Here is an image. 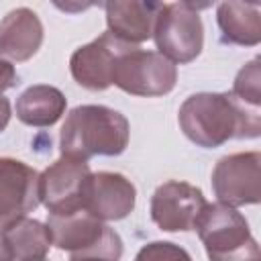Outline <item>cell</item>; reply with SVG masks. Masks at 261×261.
<instances>
[{
	"instance_id": "cell-1",
	"label": "cell",
	"mask_w": 261,
	"mask_h": 261,
	"mask_svg": "<svg viewBox=\"0 0 261 261\" xmlns=\"http://www.w3.org/2000/svg\"><path fill=\"white\" fill-rule=\"evenodd\" d=\"M184 135L200 147H218L228 139H253L261 130L259 108L228 94L202 92L190 96L177 114Z\"/></svg>"
},
{
	"instance_id": "cell-2",
	"label": "cell",
	"mask_w": 261,
	"mask_h": 261,
	"mask_svg": "<svg viewBox=\"0 0 261 261\" xmlns=\"http://www.w3.org/2000/svg\"><path fill=\"white\" fill-rule=\"evenodd\" d=\"M128 120L98 104H86L73 108L59 135V147L63 157L88 161L94 155H118L128 145Z\"/></svg>"
},
{
	"instance_id": "cell-3",
	"label": "cell",
	"mask_w": 261,
	"mask_h": 261,
	"mask_svg": "<svg viewBox=\"0 0 261 261\" xmlns=\"http://www.w3.org/2000/svg\"><path fill=\"white\" fill-rule=\"evenodd\" d=\"M192 228L202 239L210 261H261L245 216L232 206L206 202Z\"/></svg>"
},
{
	"instance_id": "cell-4",
	"label": "cell",
	"mask_w": 261,
	"mask_h": 261,
	"mask_svg": "<svg viewBox=\"0 0 261 261\" xmlns=\"http://www.w3.org/2000/svg\"><path fill=\"white\" fill-rule=\"evenodd\" d=\"M153 37L159 53L171 63H188L196 59L204 45V27L198 6L188 2L161 4Z\"/></svg>"
},
{
	"instance_id": "cell-5",
	"label": "cell",
	"mask_w": 261,
	"mask_h": 261,
	"mask_svg": "<svg viewBox=\"0 0 261 261\" xmlns=\"http://www.w3.org/2000/svg\"><path fill=\"white\" fill-rule=\"evenodd\" d=\"M175 65L155 51H143L139 47L118 57L112 84L133 96H163L175 86Z\"/></svg>"
},
{
	"instance_id": "cell-6",
	"label": "cell",
	"mask_w": 261,
	"mask_h": 261,
	"mask_svg": "<svg viewBox=\"0 0 261 261\" xmlns=\"http://www.w3.org/2000/svg\"><path fill=\"white\" fill-rule=\"evenodd\" d=\"M90 175L92 171L86 161L61 155V159L39 175V200L49 214H71L82 210Z\"/></svg>"
},
{
	"instance_id": "cell-7",
	"label": "cell",
	"mask_w": 261,
	"mask_h": 261,
	"mask_svg": "<svg viewBox=\"0 0 261 261\" xmlns=\"http://www.w3.org/2000/svg\"><path fill=\"white\" fill-rule=\"evenodd\" d=\"M212 188L220 204L245 206L261 200V155L234 153L222 157L212 171Z\"/></svg>"
},
{
	"instance_id": "cell-8",
	"label": "cell",
	"mask_w": 261,
	"mask_h": 261,
	"mask_svg": "<svg viewBox=\"0 0 261 261\" xmlns=\"http://www.w3.org/2000/svg\"><path fill=\"white\" fill-rule=\"evenodd\" d=\"M135 47L137 45H128L112 37L110 33H104L92 43L80 47L71 55L69 59L71 75L80 86L88 90H106L108 86H112V75L118 57Z\"/></svg>"
},
{
	"instance_id": "cell-9",
	"label": "cell",
	"mask_w": 261,
	"mask_h": 261,
	"mask_svg": "<svg viewBox=\"0 0 261 261\" xmlns=\"http://www.w3.org/2000/svg\"><path fill=\"white\" fill-rule=\"evenodd\" d=\"M39 202V173L18 159L0 157V228L24 218Z\"/></svg>"
},
{
	"instance_id": "cell-10",
	"label": "cell",
	"mask_w": 261,
	"mask_h": 261,
	"mask_svg": "<svg viewBox=\"0 0 261 261\" xmlns=\"http://www.w3.org/2000/svg\"><path fill=\"white\" fill-rule=\"evenodd\" d=\"M206 200L200 188L186 181H165L151 198V218L167 232L190 230Z\"/></svg>"
},
{
	"instance_id": "cell-11",
	"label": "cell",
	"mask_w": 261,
	"mask_h": 261,
	"mask_svg": "<svg viewBox=\"0 0 261 261\" xmlns=\"http://www.w3.org/2000/svg\"><path fill=\"white\" fill-rule=\"evenodd\" d=\"M137 190L120 173L98 171L92 173L86 188L84 210H88L98 220H120L128 216L135 208Z\"/></svg>"
},
{
	"instance_id": "cell-12",
	"label": "cell",
	"mask_w": 261,
	"mask_h": 261,
	"mask_svg": "<svg viewBox=\"0 0 261 261\" xmlns=\"http://www.w3.org/2000/svg\"><path fill=\"white\" fill-rule=\"evenodd\" d=\"M47 228L51 234V245L61 251H69L71 255L88 253L100 247L112 232L110 226L84 208L71 214H49Z\"/></svg>"
},
{
	"instance_id": "cell-13",
	"label": "cell",
	"mask_w": 261,
	"mask_h": 261,
	"mask_svg": "<svg viewBox=\"0 0 261 261\" xmlns=\"http://www.w3.org/2000/svg\"><path fill=\"white\" fill-rule=\"evenodd\" d=\"M43 43V24L31 8H14L0 22V57L31 59Z\"/></svg>"
},
{
	"instance_id": "cell-14",
	"label": "cell",
	"mask_w": 261,
	"mask_h": 261,
	"mask_svg": "<svg viewBox=\"0 0 261 261\" xmlns=\"http://www.w3.org/2000/svg\"><path fill=\"white\" fill-rule=\"evenodd\" d=\"M108 33L128 45L147 41L153 35L155 18L161 4L155 2H108L106 6Z\"/></svg>"
},
{
	"instance_id": "cell-15",
	"label": "cell",
	"mask_w": 261,
	"mask_h": 261,
	"mask_svg": "<svg viewBox=\"0 0 261 261\" xmlns=\"http://www.w3.org/2000/svg\"><path fill=\"white\" fill-rule=\"evenodd\" d=\"M216 16L224 43L251 47L261 41V4L222 2Z\"/></svg>"
},
{
	"instance_id": "cell-16",
	"label": "cell",
	"mask_w": 261,
	"mask_h": 261,
	"mask_svg": "<svg viewBox=\"0 0 261 261\" xmlns=\"http://www.w3.org/2000/svg\"><path fill=\"white\" fill-rule=\"evenodd\" d=\"M65 96L45 84L27 88L16 100V116L29 126H51L65 112Z\"/></svg>"
},
{
	"instance_id": "cell-17",
	"label": "cell",
	"mask_w": 261,
	"mask_h": 261,
	"mask_svg": "<svg viewBox=\"0 0 261 261\" xmlns=\"http://www.w3.org/2000/svg\"><path fill=\"white\" fill-rule=\"evenodd\" d=\"M4 234L12 247L16 261H41L51 247L49 228L39 220L20 218L4 228Z\"/></svg>"
},
{
	"instance_id": "cell-18",
	"label": "cell",
	"mask_w": 261,
	"mask_h": 261,
	"mask_svg": "<svg viewBox=\"0 0 261 261\" xmlns=\"http://www.w3.org/2000/svg\"><path fill=\"white\" fill-rule=\"evenodd\" d=\"M237 100L251 108H259L261 104V82H259V59L247 63L234 77V86L230 92Z\"/></svg>"
},
{
	"instance_id": "cell-19",
	"label": "cell",
	"mask_w": 261,
	"mask_h": 261,
	"mask_svg": "<svg viewBox=\"0 0 261 261\" xmlns=\"http://www.w3.org/2000/svg\"><path fill=\"white\" fill-rule=\"evenodd\" d=\"M135 261H192V257L179 245L165 243V241H155V243L145 245L137 253Z\"/></svg>"
},
{
	"instance_id": "cell-20",
	"label": "cell",
	"mask_w": 261,
	"mask_h": 261,
	"mask_svg": "<svg viewBox=\"0 0 261 261\" xmlns=\"http://www.w3.org/2000/svg\"><path fill=\"white\" fill-rule=\"evenodd\" d=\"M122 255V241L118 232L114 230L100 247L88 251V253H75L69 261H118Z\"/></svg>"
},
{
	"instance_id": "cell-21",
	"label": "cell",
	"mask_w": 261,
	"mask_h": 261,
	"mask_svg": "<svg viewBox=\"0 0 261 261\" xmlns=\"http://www.w3.org/2000/svg\"><path fill=\"white\" fill-rule=\"evenodd\" d=\"M14 84H16V71H14L12 63L0 57V94L4 90L12 88Z\"/></svg>"
},
{
	"instance_id": "cell-22",
	"label": "cell",
	"mask_w": 261,
	"mask_h": 261,
	"mask_svg": "<svg viewBox=\"0 0 261 261\" xmlns=\"http://www.w3.org/2000/svg\"><path fill=\"white\" fill-rule=\"evenodd\" d=\"M0 261H14V253L4 230H0Z\"/></svg>"
},
{
	"instance_id": "cell-23",
	"label": "cell",
	"mask_w": 261,
	"mask_h": 261,
	"mask_svg": "<svg viewBox=\"0 0 261 261\" xmlns=\"http://www.w3.org/2000/svg\"><path fill=\"white\" fill-rule=\"evenodd\" d=\"M8 120H10V102L0 94V133L6 128Z\"/></svg>"
},
{
	"instance_id": "cell-24",
	"label": "cell",
	"mask_w": 261,
	"mask_h": 261,
	"mask_svg": "<svg viewBox=\"0 0 261 261\" xmlns=\"http://www.w3.org/2000/svg\"><path fill=\"white\" fill-rule=\"evenodd\" d=\"M41 261H47V259H41Z\"/></svg>"
}]
</instances>
